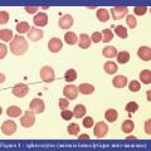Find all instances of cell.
<instances>
[{
    "label": "cell",
    "instance_id": "17",
    "mask_svg": "<svg viewBox=\"0 0 151 151\" xmlns=\"http://www.w3.org/2000/svg\"><path fill=\"white\" fill-rule=\"evenodd\" d=\"M135 129V124L132 122L131 120H126L122 122V126H121V130L124 134H130V132H132Z\"/></svg>",
    "mask_w": 151,
    "mask_h": 151
},
{
    "label": "cell",
    "instance_id": "12",
    "mask_svg": "<svg viewBox=\"0 0 151 151\" xmlns=\"http://www.w3.org/2000/svg\"><path fill=\"white\" fill-rule=\"evenodd\" d=\"M43 35H44V33L35 27L30 28V30L28 32V38H29V40H32V42H39L42 38H43Z\"/></svg>",
    "mask_w": 151,
    "mask_h": 151
},
{
    "label": "cell",
    "instance_id": "7",
    "mask_svg": "<svg viewBox=\"0 0 151 151\" xmlns=\"http://www.w3.org/2000/svg\"><path fill=\"white\" fill-rule=\"evenodd\" d=\"M17 129H18V126H17V124H15V122H14L13 120H8V121H5V122H3L1 131H3L4 135L12 136V135H14V134L17 132Z\"/></svg>",
    "mask_w": 151,
    "mask_h": 151
},
{
    "label": "cell",
    "instance_id": "34",
    "mask_svg": "<svg viewBox=\"0 0 151 151\" xmlns=\"http://www.w3.org/2000/svg\"><path fill=\"white\" fill-rule=\"evenodd\" d=\"M125 110L129 112V113H134V112H136L139 110V105L136 102H129L126 105V107H125Z\"/></svg>",
    "mask_w": 151,
    "mask_h": 151
},
{
    "label": "cell",
    "instance_id": "27",
    "mask_svg": "<svg viewBox=\"0 0 151 151\" xmlns=\"http://www.w3.org/2000/svg\"><path fill=\"white\" fill-rule=\"evenodd\" d=\"M140 79H141V82H142V83L150 84V83H151V72H150L149 69L141 70V73H140Z\"/></svg>",
    "mask_w": 151,
    "mask_h": 151
},
{
    "label": "cell",
    "instance_id": "20",
    "mask_svg": "<svg viewBox=\"0 0 151 151\" xmlns=\"http://www.w3.org/2000/svg\"><path fill=\"white\" fill-rule=\"evenodd\" d=\"M64 40H65V43L67 44L74 45L78 42V38L73 32H68V33H65V35H64Z\"/></svg>",
    "mask_w": 151,
    "mask_h": 151
},
{
    "label": "cell",
    "instance_id": "48",
    "mask_svg": "<svg viewBox=\"0 0 151 151\" xmlns=\"http://www.w3.org/2000/svg\"><path fill=\"white\" fill-rule=\"evenodd\" d=\"M150 94H151V92H150V91H147V100H149V101L151 100V97H150Z\"/></svg>",
    "mask_w": 151,
    "mask_h": 151
},
{
    "label": "cell",
    "instance_id": "5",
    "mask_svg": "<svg viewBox=\"0 0 151 151\" xmlns=\"http://www.w3.org/2000/svg\"><path fill=\"white\" fill-rule=\"evenodd\" d=\"M12 92L15 97L18 98H23L25 97L28 92H29V86H27V84H23V83H18L15 84L13 88H12Z\"/></svg>",
    "mask_w": 151,
    "mask_h": 151
},
{
    "label": "cell",
    "instance_id": "44",
    "mask_svg": "<svg viewBox=\"0 0 151 151\" xmlns=\"http://www.w3.org/2000/svg\"><path fill=\"white\" fill-rule=\"evenodd\" d=\"M38 10H39L38 6H25V12L29 13V14H35Z\"/></svg>",
    "mask_w": 151,
    "mask_h": 151
},
{
    "label": "cell",
    "instance_id": "35",
    "mask_svg": "<svg viewBox=\"0 0 151 151\" xmlns=\"http://www.w3.org/2000/svg\"><path fill=\"white\" fill-rule=\"evenodd\" d=\"M126 22H127L129 28H131V29H134V28H136V25H137V22H136V18L134 15H127Z\"/></svg>",
    "mask_w": 151,
    "mask_h": 151
},
{
    "label": "cell",
    "instance_id": "6",
    "mask_svg": "<svg viewBox=\"0 0 151 151\" xmlns=\"http://www.w3.org/2000/svg\"><path fill=\"white\" fill-rule=\"evenodd\" d=\"M107 132H108V126L106 125V122H103V121L97 122L96 126H94V129H93V134L98 139L105 137L107 135Z\"/></svg>",
    "mask_w": 151,
    "mask_h": 151
},
{
    "label": "cell",
    "instance_id": "2",
    "mask_svg": "<svg viewBox=\"0 0 151 151\" xmlns=\"http://www.w3.org/2000/svg\"><path fill=\"white\" fill-rule=\"evenodd\" d=\"M20 124L24 129H29L35 124V112L33 111H27L20 119Z\"/></svg>",
    "mask_w": 151,
    "mask_h": 151
},
{
    "label": "cell",
    "instance_id": "13",
    "mask_svg": "<svg viewBox=\"0 0 151 151\" xmlns=\"http://www.w3.org/2000/svg\"><path fill=\"white\" fill-rule=\"evenodd\" d=\"M33 23L38 27H45L48 24V15L45 13H38L33 18Z\"/></svg>",
    "mask_w": 151,
    "mask_h": 151
},
{
    "label": "cell",
    "instance_id": "9",
    "mask_svg": "<svg viewBox=\"0 0 151 151\" xmlns=\"http://www.w3.org/2000/svg\"><path fill=\"white\" fill-rule=\"evenodd\" d=\"M78 88L76 86H72V84H69V86H65L63 88V94L65 96L67 100H76V98L78 97Z\"/></svg>",
    "mask_w": 151,
    "mask_h": 151
},
{
    "label": "cell",
    "instance_id": "11",
    "mask_svg": "<svg viewBox=\"0 0 151 151\" xmlns=\"http://www.w3.org/2000/svg\"><path fill=\"white\" fill-rule=\"evenodd\" d=\"M58 25L60 29H69V28L73 25V17L69 15V14H65V15H63L59 19Z\"/></svg>",
    "mask_w": 151,
    "mask_h": 151
},
{
    "label": "cell",
    "instance_id": "32",
    "mask_svg": "<svg viewBox=\"0 0 151 151\" xmlns=\"http://www.w3.org/2000/svg\"><path fill=\"white\" fill-rule=\"evenodd\" d=\"M116 35H119L122 39H125V38H127V29L124 25H117L116 27Z\"/></svg>",
    "mask_w": 151,
    "mask_h": 151
},
{
    "label": "cell",
    "instance_id": "26",
    "mask_svg": "<svg viewBox=\"0 0 151 151\" xmlns=\"http://www.w3.org/2000/svg\"><path fill=\"white\" fill-rule=\"evenodd\" d=\"M105 117L108 122H115L117 120V117H119V113H117L116 110H113V108H110V110H107L106 113H105Z\"/></svg>",
    "mask_w": 151,
    "mask_h": 151
},
{
    "label": "cell",
    "instance_id": "16",
    "mask_svg": "<svg viewBox=\"0 0 151 151\" xmlns=\"http://www.w3.org/2000/svg\"><path fill=\"white\" fill-rule=\"evenodd\" d=\"M78 45L81 47L82 49H88L91 47V38L87 34H81L78 39Z\"/></svg>",
    "mask_w": 151,
    "mask_h": 151
},
{
    "label": "cell",
    "instance_id": "37",
    "mask_svg": "<svg viewBox=\"0 0 151 151\" xmlns=\"http://www.w3.org/2000/svg\"><path fill=\"white\" fill-rule=\"evenodd\" d=\"M146 12H147V8H146V6H142V5L135 6V9H134V13L136 14V15H145Z\"/></svg>",
    "mask_w": 151,
    "mask_h": 151
},
{
    "label": "cell",
    "instance_id": "29",
    "mask_svg": "<svg viewBox=\"0 0 151 151\" xmlns=\"http://www.w3.org/2000/svg\"><path fill=\"white\" fill-rule=\"evenodd\" d=\"M29 30H30V27H29V24H28L27 22L18 23V25H17V32L18 33H20V34H24V33L29 32Z\"/></svg>",
    "mask_w": 151,
    "mask_h": 151
},
{
    "label": "cell",
    "instance_id": "43",
    "mask_svg": "<svg viewBox=\"0 0 151 151\" xmlns=\"http://www.w3.org/2000/svg\"><path fill=\"white\" fill-rule=\"evenodd\" d=\"M6 52H8V48L5 44H0V59H4L6 55Z\"/></svg>",
    "mask_w": 151,
    "mask_h": 151
},
{
    "label": "cell",
    "instance_id": "10",
    "mask_svg": "<svg viewBox=\"0 0 151 151\" xmlns=\"http://www.w3.org/2000/svg\"><path fill=\"white\" fill-rule=\"evenodd\" d=\"M62 40L59 38H52V39L48 42V49L52 52V53H58V52L62 50Z\"/></svg>",
    "mask_w": 151,
    "mask_h": 151
},
{
    "label": "cell",
    "instance_id": "40",
    "mask_svg": "<svg viewBox=\"0 0 151 151\" xmlns=\"http://www.w3.org/2000/svg\"><path fill=\"white\" fill-rule=\"evenodd\" d=\"M91 42H94V43H100V42H102V34L101 33H98V32H94L92 34Z\"/></svg>",
    "mask_w": 151,
    "mask_h": 151
},
{
    "label": "cell",
    "instance_id": "22",
    "mask_svg": "<svg viewBox=\"0 0 151 151\" xmlns=\"http://www.w3.org/2000/svg\"><path fill=\"white\" fill-rule=\"evenodd\" d=\"M78 91L81 92L82 94H91L94 92V87L92 86V84H89V83H83L81 84V86L78 87Z\"/></svg>",
    "mask_w": 151,
    "mask_h": 151
},
{
    "label": "cell",
    "instance_id": "4",
    "mask_svg": "<svg viewBox=\"0 0 151 151\" xmlns=\"http://www.w3.org/2000/svg\"><path fill=\"white\" fill-rule=\"evenodd\" d=\"M111 14H112V18L115 19V20H121V19H124L126 15H129V8L127 6H115L111 9Z\"/></svg>",
    "mask_w": 151,
    "mask_h": 151
},
{
    "label": "cell",
    "instance_id": "14",
    "mask_svg": "<svg viewBox=\"0 0 151 151\" xmlns=\"http://www.w3.org/2000/svg\"><path fill=\"white\" fill-rule=\"evenodd\" d=\"M137 55L140 57V59L145 60V62H149L151 59V49L150 47H141L137 50Z\"/></svg>",
    "mask_w": 151,
    "mask_h": 151
},
{
    "label": "cell",
    "instance_id": "23",
    "mask_svg": "<svg viewBox=\"0 0 151 151\" xmlns=\"http://www.w3.org/2000/svg\"><path fill=\"white\" fill-rule=\"evenodd\" d=\"M96 15H97V19L100 22H107L108 19H110V14H108V12L106 10V9H103V8H101V9H98L97 10V13H96Z\"/></svg>",
    "mask_w": 151,
    "mask_h": 151
},
{
    "label": "cell",
    "instance_id": "36",
    "mask_svg": "<svg viewBox=\"0 0 151 151\" xmlns=\"http://www.w3.org/2000/svg\"><path fill=\"white\" fill-rule=\"evenodd\" d=\"M140 88H141V86H140V83L137 81H131L130 84H129V89L131 92H139Z\"/></svg>",
    "mask_w": 151,
    "mask_h": 151
},
{
    "label": "cell",
    "instance_id": "19",
    "mask_svg": "<svg viewBox=\"0 0 151 151\" xmlns=\"http://www.w3.org/2000/svg\"><path fill=\"white\" fill-rule=\"evenodd\" d=\"M6 115L9 117H12V119H14V117H18L22 115V110L18 106H10L6 108Z\"/></svg>",
    "mask_w": 151,
    "mask_h": 151
},
{
    "label": "cell",
    "instance_id": "38",
    "mask_svg": "<svg viewBox=\"0 0 151 151\" xmlns=\"http://www.w3.org/2000/svg\"><path fill=\"white\" fill-rule=\"evenodd\" d=\"M8 22H9V14L6 12L1 10L0 12V24L4 25V24H6Z\"/></svg>",
    "mask_w": 151,
    "mask_h": 151
},
{
    "label": "cell",
    "instance_id": "24",
    "mask_svg": "<svg viewBox=\"0 0 151 151\" xmlns=\"http://www.w3.org/2000/svg\"><path fill=\"white\" fill-rule=\"evenodd\" d=\"M86 115V107L83 105H77L73 110V117H77V119H82V117Z\"/></svg>",
    "mask_w": 151,
    "mask_h": 151
},
{
    "label": "cell",
    "instance_id": "30",
    "mask_svg": "<svg viewBox=\"0 0 151 151\" xmlns=\"http://www.w3.org/2000/svg\"><path fill=\"white\" fill-rule=\"evenodd\" d=\"M64 79L65 82H73L77 79V72H76L74 69H68L67 72L64 74Z\"/></svg>",
    "mask_w": 151,
    "mask_h": 151
},
{
    "label": "cell",
    "instance_id": "25",
    "mask_svg": "<svg viewBox=\"0 0 151 151\" xmlns=\"http://www.w3.org/2000/svg\"><path fill=\"white\" fill-rule=\"evenodd\" d=\"M102 54L103 57H106V58H113V57L117 55V50L115 47H106V48H103L102 50Z\"/></svg>",
    "mask_w": 151,
    "mask_h": 151
},
{
    "label": "cell",
    "instance_id": "8",
    "mask_svg": "<svg viewBox=\"0 0 151 151\" xmlns=\"http://www.w3.org/2000/svg\"><path fill=\"white\" fill-rule=\"evenodd\" d=\"M44 102L43 100H40V98H34V100H32L30 103H29V110L35 112V113H42L44 111Z\"/></svg>",
    "mask_w": 151,
    "mask_h": 151
},
{
    "label": "cell",
    "instance_id": "41",
    "mask_svg": "<svg viewBox=\"0 0 151 151\" xmlns=\"http://www.w3.org/2000/svg\"><path fill=\"white\" fill-rule=\"evenodd\" d=\"M83 126L86 127V129H91L93 126V119L92 117H86V119H83Z\"/></svg>",
    "mask_w": 151,
    "mask_h": 151
},
{
    "label": "cell",
    "instance_id": "42",
    "mask_svg": "<svg viewBox=\"0 0 151 151\" xmlns=\"http://www.w3.org/2000/svg\"><path fill=\"white\" fill-rule=\"evenodd\" d=\"M68 106H69V100H67V98H60L59 100V107L62 108V110H67Z\"/></svg>",
    "mask_w": 151,
    "mask_h": 151
},
{
    "label": "cell",
    "instance_id": "33",
    "mask_svg": "<svg viewBox=\"0 0 151 151\" xmlns=\"http://www.w3.org/2000/svg\"><path fill=\"white\" fill-rule=\"evenodd\" d=\"M67 131H68V134H69L70 136H77L78 132H79V126H78L77 124H70V125L68 126Z\"/></svg>",
    "mask_w": 151,
    "mask_h": 151
},
{
    "label": "cell",
    "instance_id": "18",
    "mask_svg": "<svg viewBox=\"0 0 151 151\" xmlns=\"http://www.w3.org/2000/svg\"><path fill=\"white\" fill-rule=\"evenodd\" d=\"M103 69H105L106 73H108V74H115L117 72V69H119V67H117L116 63H113L110 60V62H106L103 64Z\"/></svg>",
    "mask_w": 151,
    "mask_h": 151
},
{
    "label": "cell",
    "instance_id": "47",
    "mask_svg": "<svg viewBox=\"0 0 151 151\" xmlns=\"http://www.w3.org/2000/svg\"><path fill=\"white\" fill-rule=\"evenodd\" d=\"M127 139H129V140H136L135 136H129V137H127Z\"/></svg>",
    "mask_w": 151,
    "mask_h": 151
},
{
    "label": "cell",
    "instance_id": "15",
    "mask_svg": "<svg viewBox=\"0 0 151 151\" xmlns=\"http://www.w3.org/2000/svg\"><path fill=\"white\" fill-rule=\"evenodd\" d=\"M112 84L116 88H124L127 84V77L126 76H116V77L112 79Z\"/></svg>",
    "mask_w": 151,
    "mask_h": 151
},
{
    "label": "cell",
    "instance_id": "39",
    "mask_svg": "<svg viewBox=\"0 0 151 151\" xmlns=\"http://www.w3.org/2000/svg\"><path fill=\"white\" fill-rule=\"evenodd\" d=\"M62 119L63 120H67V121H69L70 119L73 117V112L72 111H69V110H62Z\"/></svg>",
    "mask_w": 151,
    "mask_h": 151
},
{
    "label": "cell",
    "instance_id": "31",
    "mask_svg": "<svg viewBox=\"0 0 151 151\" xmlns=\"http://www.w3.org/2000/svg\"><path fill=\"white\" fill-rule=\"evenodd\" d=\"M101 34H102V42H105V43H110V42L112 40V38H113L111 29H105Z\"/></svg>",
    "mask_w": 151,
    "mask_h": 151
},
{
    "label": "cell",
    "instance_id": "46",
    "mask_svg": "<svg viewBox=\"0 0 151 151\" xmlns=\"http://www.w3.org/2000/svg\"><path fill=\"white\" fill-rule=\"evenodd\" d=\"M78 139H79V140H89V136H88L87 134H83V135L79 136Z\"/></svg>",
    "mask_w": 151,
    "mask_h": 151
},
{
    "label": "cell",
    "instance_id": "45",
    "mask_svg": "<svg viewBox=\"0 0 151 151\" xmlns=\"http://www.w3.org/2000/svg\"><path fill=\"white\" fill-rule=\"evenodd\" d=\"M150 124H151V120H147V121H146V124H145V130H146V134H147V135L151 134V131H150Z\"/></svg>",
    "mask_w": 151,
    "mask_h": 151
},
{
    "label": "cell",
    "instance_id": "1",
    "mask_svg": "<svg viewBox=\"0 0 151 151\" xmlns=\"http://www.w3.org/2000/svg\"><path fill=\"white\" fill-rule=\"evenodd\" d=\"M29 48V44L24 37L22 35H15V38L10 43V50L14 55H23Z\"/></svg>",
    "mask_w": 151,
    "mask_h": 151
},
{
    "label": "cell",
    "instance_id": "21",
    "mask_svg": "<svg viewBox=\"0 0 151 151\" xmlns=\"http://www.w3.org/2000/svg\"><path fill=\"white\" fill-rule=\"evenodd\" d=\"M0 39L5 43L13 40V32L10 29H1L0 30Z\"/></svg>",
    "mask_w": 151,
    "mask_h": 151
},
{
    "label": "cell",
    "instance_id": "3",
    "mask_svg": "<svg viewBox=\"0 0 151 151\" xmlns=\"http://www.w3.org/2000/svg\"><path fill=\"white\" fill-rule=\"evenodd\" d=\"M40 78L42 81L45 82V83H50L54 81L55 78V73H54V69L52 67H48V65H45L40 69Z\"/></svg>",
    "mask_w": 151,
    "mask_h": 151
},
{
    "label": "cell",
    "instance_id": "28",
    "mask_svg": "<svg viewBox=\"0 0 151 151\" xmlns=\"http://www.w3.org/2000/svg\"><path fill=\"white\" fill-rule=\"evenodd\" d=\"M130 60V53L129 52H120V53H117V62L124 64V63H127Z\"/></svg>",
    "mask_w": 151,
    "mask_h": 151
}]
</instances>
